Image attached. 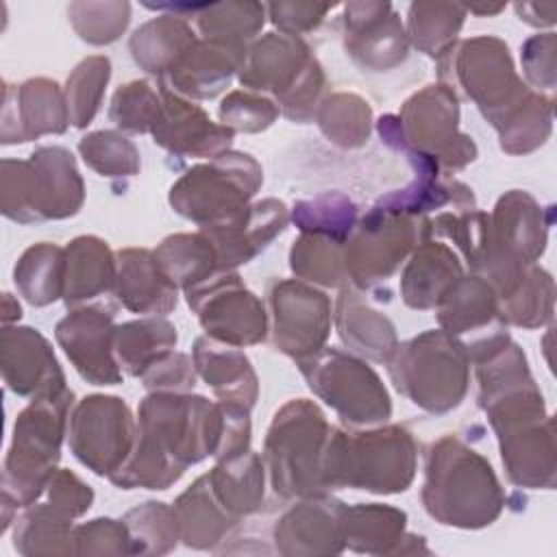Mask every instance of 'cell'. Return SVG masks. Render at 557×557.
I'll list each match as a JSON object with an SVG mask.
<instances>
[{"label": "cell", "instance_id": "cell-1", "mask_svg": "<svg viewBox=\"0 0 557 557\" xmlns=\"http://www.w3.org/2000/svg\"><path fill=\"white\" fill-rule=\"evenodd\" d=\"M422 498L426 511L442 524L466 529L490 524L503 505L490 463L453 437L431 446Z\"/></svg>", "mask_w": 557, "mask_h": 557}, {"label": "cell", "instance_id": "cell-2", "mask_svg": "<svg viewBox=\"0 0 557 557\" xmlns=\"http://www.w3.org/2000/svg\"><path fill=\"white\" fill-rule=\"evenodd\" d=\"M416 446L400 426L372 433H333L324 448L326 487L352 485L379 494L405 492L413 479Z\"/></svg>", "mask_w": 557, "mask_h": 557}, {"label": "cell", "instance_id": "cell-3", "mask_svg": "<svg viewBox=\"0 0 557 557\" xmlns=\"http://www.w3.org/2000/svg\"><path fill=\"white\" fill-rule=\"evenodd\" d=\"M83 202V181L65 148H39L28 161H2V213L15 222L67 218Z\"/></svg>", "mask_w": 557, "mask_h": 557}, {"label": "cell", "instance_id": "cell-4", "mask_svg": "<svg viewBox=\"0 0 557 557\" xmlns=\"http://www.w3.org/2000/svg\"><path fill=\"white\" fill-rule=\"evenodd\" d=\"M329 424L309 400H292L276 411L265 440L272 485L283 496H315L326 490L322 457Z\"/></svg>", "mask_w": 557, "mask_h": 557}, {"label": "cell", "instance_id": "cell-5", "mask_svg": "<svg viewBox=\"0 0 557 557\" xmlns=\"http://www.w3.org/2000/svg\"><path fill=\"white\" fill-rule=\"evenodd\" d=\"M72 392L37 398L17 416L4 463V498L28 507L54 474Z\"/></svg>", "mask_w": 557, "mask_h": 557}, {"label": "cell", "instance_id": "cell-6", "mask_svg": "<svg viewBox=\"0 0 557 557\" xmlns=\"http://www.w3.org/2000/svg\"><path fill=\"white\" fill-rule=\"evenodd\" d=\"M457 76L483 115L505 135L540 102L518 81L509 50L500 39L476 37L463 41L457 54Z\"/></svg>", "mask_w": 557, "mask_h": 557}, {"label": "cell", "instance_id": "cell-7", "mask_svg": "<svg viewBox=\"0 0 557 557\" xmlns=\"http://www.w3.org/2000/svg\"><path fill=\"white\" fill-rule=\"evenodd\" d=\"M466 355L444 331H429L403 346L389 361L398 392L429 411L457 407L466 394Z\"/></svg>", "mask_w": 557, "mask_h": 557}, {"label": "cell", "instance_id": "cell-8", "mask_svg": "<svg viewBox=\"0 0 557 557\" xmlns=\"http://www.w3.org/2000/svg\"><path fill=\"white\" fill-rule=\"evenodd\" d=\"M261 178V168L250 154L224 152L213 163L189 170L172 185L170 202L181 215L202 224V228L213 226L244 211Z\"/></svg>", "mask_w": 557, "mask_h": 557}, {"label": "cell", "instance_id": "cell-9", "mask_svg": "<svg viewBox=\"0 0 557 557\" xmlns=\"http://www.w3.org/2000/svg\"><path fill=\"white\" fill-rule=\"evenodd\" d=\"M300 370L309 387L331 405L342 420L352 424H374L392 413L389 396L376 372L339 350H318L300 359Z\"/></svg>", "mask_w": 557, "mask_h": 557}, {"label": "cell", "instance_id": "cell-10", "mask_svg": "<svg viewBox=\"0 0 557 557\" xmlns=\"http://www.w3.org/2000/svg\"><path fill=\"white\" fill-rule=\"evenodd\" d=\"M242 83L270 89L292 120H305L307 102L315 100L322 87V72L298 37L270 33L242 61Z\"/></svg>", "mask_w": 557, "mask_h": 557}, {"label": "cell", "instance_id": "cell-11", "mask_svg": "<svg viewBox=\"0 0 557 557\" xmlns=\"http://www.w3.org/2000/svg\"><path fill=\"white\" fill-rule=\"evenodd\" d=\"M396 128L403 133L398 146H413L422 168L435 165L437 161L461 168L474 159L476 148L470 137L457 133V100L446 85H429L411 100L405 102L403 115Z\"/></svg>", "mask_w": 557, "mask_h": 557}, {"label": "cell", "instance_id": "cell-12", "mask_svg": "<svg viewBox=\"0 0 557 557\" xmlns=\"http://www.w3.org/2000/svg\"><path fill=\"white\" fill-rule=\"evenodd\" d=\"M70 446L96 474L109 479L124 466L135 446L133 418L115 396H89L70 416Z\"/></svg>", "mask_w": 557, "mask_h": 557}, {"label": "cell", "instance_id": "cell-13", "mask_svg": "<svg viewBox=\"0 0 557 557\" xmlns=\"http://www.w3.org/2000/svg\"><path fill=\"white\" fill-rule=\"evenodd\" d=\"M440 305V324L466 359L487 361L507 346L496 296L483 278H459Z\"/></svg>", "mask_w": 557, "mask_h": 557}, {"label": "cell", "instance_id": "cell-14", "mask_svg": "<svg viewBox=\"0 0 557 557\" xmlns=\"http://www.w3.org/2000/svg\"><path fill=\"white\" fill-rule=\"evenodd\" d=\"M187 302L196 309L200 324L218 342L228 346L257 344L265 335V313L237 274L215 276L187 289Z\"/></svg>", "mask_w": 557, "mask_h": 557}, {"label": "cell", "instance_id": "cell-15", "mask_svg": "<svg viewBox=\"0 0 557 557\" xmlns=\"http://www.w3.org/2000/svg\"><path fill=\"white\" fill-rule=\"evenodd\" d=\"M274 346L292 357H311L329 335V298L302 283L281 281L270 289Z\"/></svg>", "mask_w": 557, "mask_h": 557}, {"label": "cell", "instance_id": "cell-16", "mask_svg": "<svg viewBox=\"0 0 557 557\" xmlns=\"http://www.w3.org/2000/svg\"><path fill=\"white\" fill-rule=\"evenodd\" d=\"M418 231L420 228H416L407 213L374 207L363 220L352 246L346 248V274L361 285H372L374 281L389 276L413 246L411 242Z\"/></svg>", "mask_w": 557, "mask_h": 557}, {"label": "cell", "instance_id": "cell-17", "mask_svg": "<svg viewBox=\"0 0 557 557\" xmlns=\"http://www.w3.org/2000/svg\"><path fill=\"white\" fill-rule=\"evenodd\" d=\"M113 313L98 307L72 311L57 324V339L74 368L94 385H115L122 372L113 361Z\"/></svg>", "mask_w": 557, "mask_h": 557}, {"label": "cell", "instance_id": "cell-18", "mask_svg": "<svg viewBox=\"0 0 557 557\" xmlns=\"http://www.w3.org/2000/svg\"><path fill=\"white\" fill-rule=\"evenodd\" d=\"M2 374L15 394L33 400L67 392L50 344L28 326L2 331Z\"/></svg>", "mask_w": 557, "mask_h": 557}, {"label": "cell", "instance_id": "cell-19", "mask_svg": "<svg viewBox=\"0 0 557 557\" xmlns=\"http://www.w3.org/2000/svg\"><path fill=\"white\" fill-rule=\"evenodd\" d=\"M161 109L152 124L154 144L191 157H218L231 144L233 131L215 126L200 107L181 100L165 87H161Z\"/></svg>", "mask_w": 557, "mask_h": 557}, {"label": "cell", "instance_id": "cell-20", "mask_svg": "<svg viewBox=\"0 0 557 557\" xmlns=\"http://www.w3.org/2000/svg\"><path fill=\"white\" fill-rule=\"evenodd\" d=\"M287 224V209L278 200H263L252 207H246L226 222L205 226L207 239L211 242L218 265L231 268L248 263L268 242L281 233Z\"/></svg>", "mask_w": 557, "mask_h": 557}, {"label": "cell", "instance_id": "cell-21", "mask_svg": "<svg viewBox=\"0 0 557 557\" xmlns=\"http://www.w3.org/2000/svg\"><path fill=\"white\" fill-rule=\"evenodd\" d=\"M344 503L322 498L320 494H315L311 500L300 503L276 522V548L285 555L339 553L344 548Z\"/></svg>", "mask_w": 557, "mask_h": 557}, {"label": "cell", "instance_id": "cell-22", "mask_svg": "<svg viewBox=\"0 0 557 557\" xmlns=\"http://www.w3.org/2000/svg\"><path fill=\"white\" fill-rule=\"evenodd\" d=\"M389 4H350L346 7V48L350 54L372 67L374 72L387 70L405 59L407 41L398 17Z\"/></svg>", "mask_w": 557, "mask_h": 557}, {"label": "cell", "instance_id": "cell-23", "mask_svg": "<svg viewBox=\"0 0 557 557\" xmlns=\"http://www.w3.org/2000/svg\"><path fill=\"white\" fill-rule=\"evenodd\" d=\"M117 261V298L131 311L152 315L165 313L176 305V285L161 270L150 250H122Z\"/></svg>", "mask_w": 557, "mask_h": 557}, {"label": "cell", "instance_id": "cell-24", "mask_svg": "<svg viewBox=\"0 0 557 557\" xmlns=\"http://www.w3.org/2000/svg\"><path fill=\"white\" fill-rule=\"evenodd\" d=\"M196 366L215 389L222 403L250 409L257 396V379L248 359L228 344H218L209 337H200L194 348Z\"/></svg>", "mask_w": 557, "mask_h": 557}, {"label": "cell", "instance_id": "cell-25", "mask_svg": "<svg viewBox=\"0 0 557 557\" xmlns=\"http://www.w3.org/2000/svg\"><path fill=\"white\" fill-rule=\"evenodd\" d=\"M461 278L457 257L444 244L426 242L403 274V296L409 307H437L450 287Z\"/></svg>", "mask_w": 557, "mask_h": 557}, {"label": "cell", "instance_id": "cell-26", "mask_svg": "<svg viewBox=\"0 0 557 557\" xmlns=\"http://www.w3.org/2000/svg\"><path fill=\"white\" fill-rule=\"evenodd\" d=\"M15 128L4 139L11 141H28L44 133H63L70 124L67 102L54 81L30 78L15 89Z\"/></svg>", "mask_w": 557, "mask_h": 557}, {"label": "cell", "instance_id": "cell-27", "mask_svg": "<svg viewBox=\"0 0 557 557\" xmlns=\"http://www.w3.org/2000/svg\"><path fill=\"white\" fill-rule=\"evenodd\" d=\"M63 298L78 305L107 292L115 283V261L98 237H78L67 246Z\"/></svg>", "mask_w": 557, "mask_h": 557}, {"label": "cell", "instance_id": "cell-28", "mask_svg": "<svg viewBox=\"0 0 557 557\" xmlns=\"http://www.w3.org/2000/svg\"><path fill=\"white\" fill-rule=\"evenodd\" d=\"M181 540L194 548H209L220 542L222 533L228 531L237 520L215 498L207 474L200 476L174 507Z\"/></svg>", "mask_w": 557, "mask_h": 557}, {"label": "cell", "instance_id": "cell-29", "mask_svg": "<svg viewBox=\"0 0 557 557\" xmlns=\"http://www.w3.org/2000/svg\"><path fill=\"white\" fill-rule=\"evenodd\" d=\"M207 481L220 505L235 520L255 511L263 498V468L259 457L250 450L222 459V463L207 474Z\"/></svg>", "mask_w": 557, "mask_h": 557}, {"label": "cell", "instance_id": "cell-30", "mask_svg": "<svg viewBox=\"0 0 557 557\" xmlns=\"http://www.w3.org/2000/svg\"><path fill=\"white\" fill-rule=\"evenodd\" d=\"M337 324L342 339L352 346V350L368 355L374 361H385L396 350L392 322L372 311L348 289H344L339 298Z\"/></svg>", "mask_w": 557, "mask_h": 557}, {"label": "cell", "instance_id": "cell-31", "mask_svg": "<svg viewBox=\"0 0 557 557\" xmlns=\"http://www.w3.org/2000/svg\"><path fill=\"white\" fill-rule=\"evenodd\" d=\"M407 516L385 505L346 507L342 516L344 546L357 553H392V544L403 537Z\"/></svg>", "mask_w": 557, "mask_h": 557}, {"label": "cell", "instance_id": "cell-32", "mask_svg": "<svg viewBox=\"0 0 557 557\" xmlns=\"http://www.w3.org/2000/svg\"><path fill=\"white\" fill-rule=\"evenodd\" d=\"M194 41V33L178 15H163L135 30L131 50L141 67L163 78Z\"/></svg>", "mask_w": 557, "mask_h": 557}, {"label": "cell", "instance_id": "cell-33", "mask_svg": "<svg viewBox=\"0 0 557 557\" xmlns=\"http://www.w3.org/2000/svg\"><path fill=\"white\" fill-rule=\"evenodd\" d=\"M174 344L176 333L170 322L141 320L115 326L113 352L117 355L120 368L133 376H139L159 359H163Z\"/></svg>", "mask_w": 557, "mask_h": 557}, {"label": "cell", "instance_id": "cell-34", "mask_svg": "<svg viewBox=\"0 0 557 557\" xmlns=\"http://www.w3.org/2000/svg\"><path fill=\"white\" fill-rule=\"evenodd\" d=\"M65 257L50 244L28 248L15 265V285L30 305L44 307L63 296Z\"/></svg>", "mask_w": 557, "mask_h": 557}, {"label": "cell", "instance_id": "cell-35", "mask_svg": "<svg viewBox=\"0 0 557 557\" xmlns=\"http://www.w3.org/2000/svg\"><path fill=\"white\" fill-rule=\"evenodd\" d=\"M154 257L168 278L185 289L207 281L218 263L211 242L202 235H172L154 250Z\"/></svg>", "mask_w": 557, "mask_h": 557}, {"label": "cell", "instance_id": "cell-36", "mask_svg": "<svg viewBox=\"0 0 557 557\" xmlns=\"http://www.w3.org/2000/svg\"><path fill=\"white\" fill-rule=\"evenodd\" d=\"M72 518L54 505H37L24 511L15 524V548L33 553H74Z\"/></svg>", "mask_w": 557, "mask_h": 557}, {"label": "cell", "instance_id": "cell-37", "mask_svg": "<svg viewBox=\"0 0 557 557\" xmlns=\"http://www.w3.org/2000/svg\"><path fill=\"white\" fill-rule=\"evenodd\" d=\"M463 22L459 4H411L409 33L426 54H444Z\"/></svg>", "mask_w": 557, "mask_h": 557}, {"label": "cell", "instance_id": "cell-38", "mask_svg": "<svg viewBox=\"0 0 557 557\" xmlns=\"http://www.w3.org/2000/svg\"><path fill=\"white\" fill-rule=\"evenodd\" d=\"M289 259L296 274L322 285H337L346 272L342 242L322 235H307L294 242Z\"/></svg>", "mask_w": 557, "mask_h": 557}, {"label": "cell", "instance_id": "cell-39", "mask_svg": "<svg viewBox=\"0 0 557 557\" xmlns=\"http://www.w3.org/2000/svg\"><path fill=\"white\" fill-rule=\"evenodd\" d=\"M111 74V63L107 57H89L85 59L74 74L67 78L65 102L70 122L74 126H85L94 117L100 104V96Z\"/></svg>", "mask_w": 557, "mask_h": 557}, {"label": "cell", "instance_id": "cell-40", "mask_svg": "<svg viewBox=\"0 0 557 557\" xmlns=\"http://www.w3.org/2000/svg\"><path fill=\"white\" fill-rule=\"evenodd\" d=\"M320 128L339 146H359L370 133V107L357 96L337 94L324 102Z\"/></svg>", "mask_w": 557, "mask_h": 557}, {"label": "cell", "instance_id": "cell-41", "mask_svg": "<svg viewBox=\"0 0 557 557\" xmlns=\"http://www.w3.org/2000/svg\"><path fill=\"white\" fill-rule=\"evenodd\" d=\"M222 15L215 13L213 4L205 7L207 15H198L200 30L209 41L224 44L239 50V41L250 39L263 24V7L259 4H215Z\"/></svg>", "mask_w": 557, "mask_h": 557}, {"label": "cell", "instance_id": "cell-42", "mask_svg": "<svg viewBox=\"0 0 557 557\" xmlns=\"http://www.w3.org/2000/svg\"><path fill=\"white\" fill-rule=\"evenodd\" d=\"M78 148L85 163H89L102 176H131L139 170L135 146L117 133H91L81 139Z\"/></svg>", "mask_w": 557, "mask_h": 557}, {"label": "cell", "instance_id": "cell-43", "mask_svg": "<svg viewBox=\"0 0 557 557\" xmlns=\"http://www.w3.org/2000/svg\"><path fill=\"white\" fill-rule=\"evenodd\" d=\"M355 213V205L339 194H326L311 202H300L294 207V220L302 231H311L315 235H324L337 242H342L344 235L350 233Z\"/></svg>", "mask_w": 557, "mask_h": 557}, {"label": "cell", "instance_id": "cell-44", "mask_svg": "<svg viewBox=\"0 0 557 557\" xmlns=\"http://www.w3.org/2000/svg\"><path fill=\"white\" fill-rule=\"evenodd\" d=\"M161 100L144 81H133L120 87L111 102V120L126 131L146 133L152 131V124L159 115Z\"/></svg>", "mask_w": 557, "mask_h": 557}, {"label": "cell", "instance_id": "cell-45", "mask_svg": "<svg viewBox=\"0 0 557 557\" xmlns=\"http://www.w3.org/2000/svg\"><path fill=\"white\" fill-rule=\"evenodd\" d=\"M276 113L278 111L270 100L244 91H233L220 104V117L231 131H263L272 124Z\"/></svg>", "mask_w": 557, "mask_h": 557}, {"label": "cell", "instance_id": "cell-46", "mask_svg": "<svg viewBox=\"0 0 557 557\" xmlns=\"http://www.w3.org/2000/svg\"><path fill=\"white\" fill-rule=\"evenodd\" d=\"M74 553H133L126 524L109 518H98L74 529Z\"/></svg>", "mask_w": 557, "mask_h": 557}, {"label": "cell", "instance_id": "cell-47", "mask_svg": "<svg viewBox=\"0 0 557 557\" xmlns=\"http://www.w3.org/2000/svg\"><path fill=\"white\" fill-rule=\"evenodd\" d=\"M48 496L50 505H54L59 511H63L70 518L81 516L85 509H89L94 492L89 485H85L78 476H74L67 470H59L48 481Z\"/></svg>", "mask_w": 557, "mask_h": 557}, {"label": "cell", "instance_id": "cell-48", "mask_svg": "<svg viewBox=\"0 0 557 557\" xmlns=\"http://www.w3.org/2000/svg\"><path fill=\"white\" fill-rule=\"evenodd\" d=\"M146 387H163V389H187L194 385V368L187 355L168 352L154 366H150L144 374Z\"/></svg>", "mask_w": 557, "mask_h": 557}, {"label": "cell", "instance_id": "cell-49", "mask_svg": "<svg viewBox=\"0 0 557 557\" xmlns=\"http://www.w3.org/2000/svg\"><path fill=\"white\" fill-rule=\"evenodd\" d=\"M305 4H270V11H272V22L276 26H281L283 30H287V35L296 37V33L300 30H309V28H315L322 20V15L326 13V4H318L311 13L302 15Z\"/></svg>", "mask_w": 557, "mask_h": 557}]
</instances>
